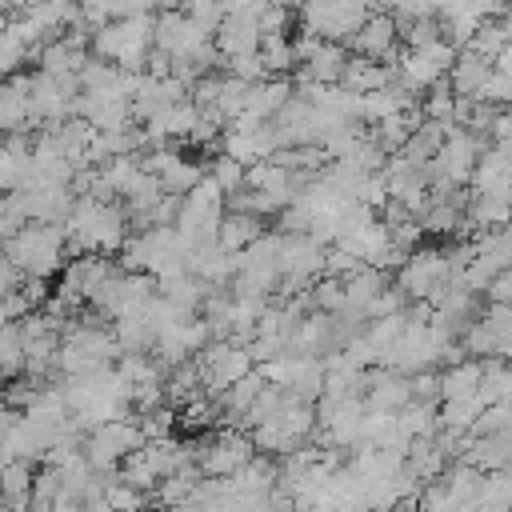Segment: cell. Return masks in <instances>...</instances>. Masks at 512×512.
Listing matches in <instances>:
<instances>
[{
  "label": "cell",
  "instance_id": "cell-13",
  "mask_svg": "<svg viewBox=\"0 0 512 512\" xmlns=\"http://www.w3.org/2000/svg\"><path fill=\"white\" fill-rule=\"evenodd\" d=\"M460 460H464V464H472L476 472H508V460H512V432L468 436V440H464Z\"/></svg>",
  "mask_w": 512,
  "mask_h": 512
},
{
  "label": "cell",
  "instance_id": "cell-10",
  "mask_svg": "<svg viewBox=\"0 0 512 512\" xmlns=\"http://www.w3.org/2000/svg\"><path fill=\"white\" fill-rule=\"evenodd\" d=\"M116 272V264L108 260V256H76V260H68L64 264V276H60V284H56V304H64L68 312L72 308H80V304H88L92 300V292L108 280Z\"/></svg>",
  "mask_w": 512,
  "mask_h": 512
},
{
  "label": "cell",
  "instance_id": "cell-29",
  "mask_svg": "<svg viewBox=\"0 0 512 512\" xmlns=\"http://www.w3.org/2000/svg\"><path fill=\"white\" fill-rule=\"evenodd\" d=\"M480 408H484V404L476 400V392H472V396H456V400H440V404H436V428H448V432H472Z\"/></svg>",
  "mask_w": 512,
  "mask_h": 512
},
{
  "label": "cell",
  "instance_id": "cell-22",
  "mask_svg": "<svg viewBox=\"0 0 512 512\" xmlns=\"http://www.w3.org/2000/svg\"><path fill=\"white\" fill-rule=\"evenodd\" d=\"M164 404L172 408H184L188 400H196V396H204V384H200V368H196V360H184V364H176V368H168L164 372Z\"/></svg>",
  "mask_w": 512,
  "mask_h": 512
},
{
  "label": "cell",
  "instance_id": "cell-34",
  "mask_svg": "<svg viewBox=\"0 0 512 512\" xmlns=\"http://www.w3.org/2000/svg\"><path fill=\"white\" fill-rule=\"evenodd\" d=\"M220 420V404H216V396H196V400H188L184 408H180V416H176V424L180 428H188V432H204V428H212Z\"/></svg>",
  "mask_w": 512,
  "mask_h": 512
},
{
  "label": "cell",
  "instance_id": "cell-6",
  "mask_svg": "<svg viewBox=\"0 0 512 512\" xmlns=\"http://www.w3.org/2000/svg\"><path fill=\"white\" fill-rule=\"evenodd\" d=\"M140 444H144V436L132 416L108 420V424H96L84 432V460L92 464V472H116V464L128 452H136Z\"/></svg>",
  "mask_w": 512,
  "mask_h": 512
},
{
  "label": "cell",
  "instance_id": "cell-1",
  "mask_svg": "<svg viewBox=\"0 0 512 512\" xmlns=\"http://www.w3.org/2000/svg\"><path fill=\"white\" fill-rule=\"evenodd\" d=\"M64 232V252L72 256H104V252H120V244L128 240V216L120 204H104L92 196H76L68 220L60 224Z\"/></svg>",
  "mask_w": 512,
  "mask_h": 512
},
{
  "label": "cell",
  "instance_id": "cell-28",
  "mask_svg": "<svg viewBox=\"0 0 512 512\" xmlns=\"http://www.w3.org/2000/svg\"><path fill=\"white\" fill-rule=\"evenodd\" d=\"M248 440H252V452H260V456H288L292 448H300V440L284 424H276V420L252 424L248 428Z\"/></svg>",
  "mask_w": 512,
  "mask_h": 512
},
{
  "label": "cell",
  "instance_id": "cell-15",
  "mask_svg": "<svg viewBox=\"0 0 512 512\" xmlns=\"http://www.w3.org/2000/svg\"><path fill=\"white\" fill-rule=\"evenodd\" d=\"M468 184H472V192L508 196V144H484Z\"/></svg>",
  "mask_w": 512,
  "mask_h": 512
},
{
  "label": "cell",
  "instance_id": "cell-20",
  "mask_svg": "<svg viewBox=\"0 0 512 512\" xmlns=\"http://www.w3.org/2000/svg\"><path fill=\"white\" fill-rule=\"evenodd\" d=\"M212 288H204L192 272H176V276H160L156 280V296L160 300H168L172 308H180V312H188V316H196L200 312V304H204V296H208Z\"/></svg>",
  "mask_w": 512,
  "mask_h": 512
},
{
  "label": "cell",
  "instance_id": "cell-42",
  "mask_svg": "<svg viewBox=\"0 0 512 512\" xmlns=\"http://www.w3.org/2000/svg\"><path fill=\"white\" fill-rule=\"evenodd\" d=\"M416 512H472L468 504H460L456 496H448L444 492V484L436 480V484H428V488H420V500H416Z\"/></svg>",
  "mask_w": 512,
  "mask_h": 512
},
{
  "label": "cell",
  "instance_id": "cell-27",
  "mask_svg": "<svg viewBox=\"0 0 512 512\" xmlns=\"http://www.w3.org/2000/svg\"><path fill=\"white\" fill-rule=\"evenodd\" d=\"M508 396H512V372H508V364L496 360V356L480 360L476 400H480V404H500V400H508Z\"/></svg>",
  "mask_w": 512,
  "mask_h": 512
},
{
  "label": "cell",
  "instance_id": "cell-11",
  "mask_svg": "<svg viewBox=\"0 0 512 512\" xmlns=\"http://www.w3.org/2000/svg\"><path fill=\"white\" fill-rule=\"evenodd\" d=\"M348 44H352L356 56H364V60L396 64V56H400V28H396V20H392L388 12H368V20L352 32ZM348 44H344V48H348Z\"/></svg>",
  "mask_w": 512,
  "mask_h": 512
},
{
  "label": "cell",
  "instance_id": "cell-17",
  "mask_svg": "<svg viewBox=\"0 0 512 512\" xmlns=\"http://www.w3.org/2000/svg\"><path fill=\"white\" fill-rule=\"evenodd\" d=\"M288 100H292V80L288 76H264V80L248 84L244 112L256 116V120H272Z\"/></svg>",
  "mask_w": 512,
  "mask_h": 512
},
{
  "label": "cell",
  "instance_id": "cell-44",
  "mask_svg": "<svg viewBox=\"0 0 512 512\" xmlns=\"http://www.w3.org/2000/svg\"><path fill=\"white\" fill-rule=\"evenodd\" d=\"M404 308H408L404 292H400L396 284H384V288L376 292V300L368 304V320H380V316H396V312H404Z\"/></svg>",
  "mask_w": 512,
  "mask_h": 512
},
{
  "label": "cell",
  "instance_id": "cell-50",
  "mask_svg": "<svg viewBox=\"0 0 512 512\" xmlns=\"http://www.w3.org/2000/svg\"><path fill=\"white\" fill-rule=\"evenodd\" d=\"M160 512H176V508H160Z\"/></svg>",
  "mask_w": 512,
  "mask_h": 512
},
{
  "label": "cell",
  "instance_id": "cell-38",
  "mask_svg": "<svg viewBox=\"0 0 512 512\" xmlns=\"http://www.w3.org/2000/svg\"><path fill=\"white\" fill-rule=\"evenodd\" d=\"M104 504L112 508V512H144L148 508V496L144 492H136V488H128L124 480H116V472L104 480Z\"/></svg>",
  "mask_w": 512,
  "mask_h": 512
},
{
  "label": "cell",
  "instance_id": "cell-18",
  "mask_svg": "<svg viewBox=\"0 0 512 512\" xmlns=\"http://www.w3.org/2000/svg\"><path fill=\"white\" fill-rule=\"evenodd\" d=\"M256 44H260V32H256V20H248V16H224L220 28L212 32V48L220 52V60L256 52Z\"/></svg>",
  "mask_w": 512,
  "mask_h": 512
},
{
  "label": "cell",
  "instance_id": "cell-25",
  "mask_svg": "<svg viewBox=\"0 0 512 512\" xmlns=\"http://www.w3.org/2000/svg\"><path fill=\"white\" fill-rule=\"evenodd\" d=\"M340 284H344V308H356V312H364V316H368V304H372V300H376V292L388 284V276L364 264V268H356L352 276H344Z\"/></svg>",
  "mask_w": 512,
  "mask_h": 512
},
{
  "label": "cell",
  "instance_id": "cell-24",
  "mask_svg": "<svg viewBox=\"0 0 512 512\" xmlns=\"http://www.w3.org/2000/svg\"><path fill=\"white\" fill-rule=\"evenodd\" d=\"M344 60H348V48L344 44H320L296 72L300 76H308V80H316V84H336L340 80V68H344Z\"/></svg>",
  "mask_w": 512,
  "mask_h": 512
},
{
  "label": "cell",
  "instance_id": "cell-48",
  "mask_svg": "<svg viewBox=\"0 0 512 512\" xmlns=\"http://www.w3.org/2000/svg\"><path fill=\"white\" fill-rule=\"evenodd\" d=\"M264 4H272V8H284V12H300V4H304V0H264Z\"/></svg>",
  "mask_w": 512,
  "mask_h": 512
},
{
  "label": "cell",
  "instance_id": "cell-9",
  "mask_svg": "<svg viewBox=\"0 0 512 512\" xmlns=\"http://www.w3.org/2000/svg\"><path fill=\"white\" fill-rule=\"evenodd\" d=\"M192 360L200 368V384L208 396H220L228 384H236L244 372H252L248 352L240 344H228V340H208Z\"/></svg>",
  "mask_w": 512,
  "mask_h": 512
},
{
  "label": "cell",
  "instance_id": "cell-21",
  "mask_svg": "<svg viewBox=\"0 0 512 512\" xmlns=\"http://www.w3.org/2000/svg\"><path fill=\"white\" fill-rule=\"evenodd\" d=\"M32 464L28 460H8L0 468V500L8 512H28V500H32Z\"/></svg>",
  "mask_w": 512,
  "mask_h": 512
},
{
  "label": "cell",
  "instance_id": "cell-23",
  "mask_svg": "<svg viewBox=\"0 0 512 512\" xmlns=\"http://www.w3.org/2000/svg\"><path fill=\"white\" fill-rule=\"evenodd\" d=\"M228 480H232V488H236L240 496H268V492L276 488V460L256 452V456H252L240 472H232Z\"/></svg>",
  "mask_w": 512,
  "mask_h": 512
},
{
  "label": "cell",
  "instance_id": "cell-12",
  "mask_svg": "<svg viewBox=\"0 0 512 512\" xmlns=\"http://www.w3.org/2000/svg\"><path fill=\"white\" fill-rule=\"evenodd\" d=\"M220 148H224V156H232L236 164H244V168H248V164L268 160V156L276 152V132H272V124H268V120L248 124V128H224Z\"/></svg>",
  "mask_w": 512,
  "mask_h": 512
},
{
  "label": "cell",
  "instance_id": "cell-16",
  "mask_svg": "<svg viewBox=\"0 0 512 512\" xmlns=\"http://www.w3.org/2000/svg\"><path fill=\"white\" fill-rule=\"evenodd\" d=\"M488 76H492V64H488L484 56H476V52L460 48V52L452 56L448 72H444V84H448V92H452V96H476V92L484 88V80H488Z\"/></svg>",
  "mask_w": 512,
  "mask_h": 512
},
{
  "label": "cell",
  "instance_id": "cell-43",
  "mask_svg": "<svg viewBox=\"0 0 512 512\" xmlns=\"http://www.w3.org/2000/svg\"><path fill=\"white\" fill-rule=\"evenodd\" d=\"M356 268H364L348 248H340V244H328L324 248V276H336V280H344V276H352Z\"/></svg>",
  "mask_w": 512,
  "mask_h": 512
},
{
  "label": "cell",
  "instance_id": "cell-37",
  "mask_svg": "<svg viewBox=\"0 0 512 512\" xmlns=\"http://www.w3.org/2000/svg\"><path fill=\"white\" fill-rule=\"evenodd\" d=\"M32 56V48L12 32V24L4 20L0 24V80H8V76H16L20 72V64Z\"/></svg>",
  "mask_w": 512,
  "mask_h": 512
},
{
  "label": "cell",
  "instance_id": "cell-35",
  "mask_svg": "<svg viewBox=\"0 0 512 512\" xmlns=\"http://www.w3.org/2000/svg\"><path fill=\"white\" fill-rule=\"evenodd\" d=\"M176 12L192 24V28H200V32H216L220 28V20H224V8H220V0H176Z\"/></svg>",
  "mask_w": 512,
  "mask_h": 512
},
{
  "label": "cell",
  "instance_id": "cell-4",
  "mask_svg": "<svg viewBox=\"0 0 512 512\" xmlns=\"http://www.w3.org/2000/svg\"><path fill=\"white\" fill-rule=\"evenodd\" d=\"M92 52L96 60H108L128 72H144V60L152 52V16H132V20H108L104 28L92 32Z\"/></svg>",
  "mask_w": 512,
  "mask_h": 512
},
{
  "label": "cell",
  "instance_id": "cell-45",
  "mask_svg": "<svg viewBox=\"0 0 512 512\" xmlns=\"http://www.w3.org/2000/svg\"><path fill=\"white\" fill-rule=\"evenodd\" d=\"M224 68H228V76H236V80H244V84H256V80H264V76H268L256 52H244V56H228V60H224Z\"/></svg>",
  "mask_w": 512,
  "mask_h": 512
},
{
  "label": "cell",
  "instance_id": "cell-7",
  "mask_svg": "<svg viewBox=\"0 0 512 512\" xmlns=\"http://www.w3.org/2000/svg\"><path fill=\"white\" fill-rule=\"evenodd\" d=\"M252 456H256V452H252V440H248V432H240V428H220V432L196 440V472H200V476L224 480V476L240 472Z\"/></svg>",
  "mask_w": 512,
  "mask_h": 512
},
{
  "label": "cell",
  "instance_id": "cell-41",
  "mask_svg": "<svg viewBox=\"0 0 512 512\" xmlns=\"http://www.w3.org/2000/svg\"><path fill=\"white\" fill-rule=\"evenodd\" d=\"M508 428H512V404L500 400V404H484L480 408V416H476L468 436H492V432H508Z\"/></svg>",
  "mask_w": 512,
  "mask_h": 512
},
{
  "label": "cell",
  "instance_id": "cell-36",
  "mask_svg": "<svg viewBox=\"0 0 512 512\" xmlns=\"http://www.w3.org/2000/svg\"><path fill=\"white\" fill-rule=\"evenodd\" d=\"M452 108H456V96L448 92V84H444V80H440L436 88H428V92H424V100L416 104L420 120H428V124H452Z\"/></svg>",
  "mask_w": 512,
  "mask_h": 512
},
{
  "label": "cell",
  "instance_id": "cell-31",
  "mask_svg": "<svg viewBox=\"0 0 512 512\" xmlns=\"http://www.w3.org/2000/svg\"><path fill=\"white\" fill-rule=\"evenodd\" d=\"M464 48H468V52H476V56H484V60H492L496 52H504V48H508V16L480 20Z\"/></svg>",
  "mask_w": 512,
  "mask_h": 512
},
{
  "label": "cell",
  "instance_id": "cell-32",
  "mask_svg": "<svg viewBox=\"0 0 512 512\" xmlns=\"http://www.w3.org/2000/svg\"><path fill=\"white\" fill-rule=\"evenodd\" d=\"M512 504V476L508 472H484L476 492V512H508Z\"/></svg>",
  "mask_w": 512,
  "mask_h": 512
},
{
  "label": "cell",
  "instance_id": "cell-33",
  "mask_svg": "<svg viewBox=\"0 0 512 512\" xmlns=\"http://www.w3.org/2000/svg\"><path fill=\"white\" fill-rule=\"evenodd\" d=\"M396 424H400V436H404V444L408 440H424V436H432L436 432V404H404L400 412H396Z\"/></svg>",
  "mask_w": 512,
  "mask_h": 512
},
{
  "label": "cell",
  "instance_id": "cell-46",
  "mask_svg": "<svg viewBox=\"0 0 512 512\" xmlns=\"http://www.w3.org/2000/svg\"><path fill=\"white\" fill-rule=\"evenodd\" d=\"M508 96H512V76L492 72V76L484 80V88H480L472 100H484V104H492V108H504V104H508Z\"/></svg>",
  "mask_w": 512,
  "mask_h": 512
},
{
  "label": "cell",
  "instance_id": "cell-2",
  "mask_svg": "<svg viewBox=\"0 0 512 512\" xmlns=\"http://www.w3.org/2000/svg\"><path fill=\"white\" fill-rule=\"evenodd\" d=\"M0 256L20 276L48 280L52 272L64 268V232H60V224H24L16 236H8L0 244Z\"/></svg>",
  "mask_w": 512,
  "mask_h": 512
},
{
  "label": "cell",
  "instance_id": "cell-40",
  "mask_svg": "<svg viewBox=\"0 0 512 512\" xmlns=\"http://www.w3.org/2000/svg\"><path fill=\"white\" fill-rule=\"evenodd\" d=\"M204 176L224 192V200H228V196H236V192H244V164H236V160H232V156H224V152L212 160V168H208Z\"/></svg>",
  "mask_w": 512,
  "mask_h": 512
},
{
  "label": "cell",
  "instance_id": "cell-26",
  "mask_svg": "<svg viewBox=\"0 0 512 512\" xmlns=\"http://www.w3.org/2000/svg\"><path fill=\"white\" fill-rule=\"evenodd\" d=\"M476 380H480V360H456L448 364L444 372H436V388H440V400H456V396H472L476 392Z\"/></svg>",
  "mask_w": 512,
  "mask_h": 512
},
{
  "label": "cell",
  "instance_id": "cell-5",
  "mask_svg": "<svg viewBox=\"0 0 512 512\" xmlns=\"http://www.w3.org/2000/svg\"><path fill=\"white\" fill-rule=\"evenodd\" d=\"M452 272H448V260L440 248H412L408 260L396 268V288L404 292L408 304L424 300L428 308L440 300V292L448 288Z\"/></svg>",
  "mask_w": 512,
  "mask_h": 512
},
{
  "label": "cell",
  "instance_id": "cell-3",
  "mask_svg": "<svg viewBox=\"0 0 512 512\" xmlns=\"http://www.w3.org/2000/svg\"><path fill=\"white\" fill-rule=\"evenodd\" d=\"M120 348L112 340V328H100L92 320H76L60 332V348L52 356V372H64V376H84L92 368H104V364H116Z\"/></svg>",
  "mask_w": 512,
  "mask_h": 512
},
{
  "label": "cell",
  "instance_id": "cell-14",
  "mask_svg": "<svg viewBox=\"0 0 512 512\" xmlns=\"http://www.w3.org/2000/svg\"><path fill=\"white\" fill-rule=\"evenodd\" d=\"M396 80L392 64H380V60H364V56H348L344 68H340V88L352 92V96H368V92H380Z\"/></svg>",
  "mask_w": 512,
  "mask_h": 512
},
{
  "label": "cell",
  "instance_id": "cell-39",
  "mask_svg": "<svg viewBox=\"0 0 512 512\" xmlns=\"http://www.w3.org/2000/svg\"><path fill=\"white\" fill-rule=\"evenodd\" d=\"M16 372H24V340L16 320H8L0 324V376H16Z\"/></svg>",
  "mask_w": 512,
  "mask_h": 512
},
{
  "label": "cell",
  "instance_id": "cell-19",
  "mask_svg": "<svg viewBox=\"0 0 512 512\" xmlns=\"http://www.w3.org/2000/svg\"><path fill=\"white\" fill-rule=\"evenodd\" d=\"M260 232H264V228H260V216L224 208V212H220V224H216V248L236 256V252H244Z\"/></svg>",
  "mask_w": 512,
  "mask_h": 512
},
{
  "label": "cell",
  "instance_id": "cell-30",
  "mask_svg": "<svg viewBox=\"0 0 512 512\" xmlns=\"http://www.w3.org/2000/svg\"><path fill=\"white\" fill-rule=\"evenodd\" d=\"M256 56H260V64H264V72H268V76H288V72H296V68H300L288 36H260Z\"/></svg>",
  "mask_w": 512,
  "mask_h": 512
},
{
  "label": "cell",
  "instance_id": "cell-8",
  "mask_svg": "<svg viewBox=\"0 0 512 512\" xmlns=\"http://www.w3.org/2000/svg\"><path fill=\"white\" fill-rule=\"evenodd\" d=\"M76 96H80L76 76H44V72H36L32 88H28V120L52 128V124L72 116Z\"/></svg>",
  "mask_w": 512,
  "mask_h": 512
},
{
  "label": "cell",
  "instance_id": "cell-47",
  "mask_svg": "<svg viewBox=\"0 0 512 512\" xmlns=\"http://www.w3.org/2000/svg\"><path fill=\"white\" fill-rule=\"evenodd\" d=\"M484 304H508V296H512V276L508 272H496L488 284H484Z\"/></svg>",
  "mask_w": 512,
  "mask_h": 512
},
{
  "label": "cell",
  "instance_id": "cell-49",
  "mask_svg": "<svg viewBox=\"0 0 512 512\" xmlns=\"http://www.w3.org/2000/svg\"><path fill=\"white\" fill-rule=\"evenodd\" d=\"M384 512H416V504H396V508H384Z\"/></svg>",
  "mask_w": 512,
  "mask_h": 512
}]
</instances>
